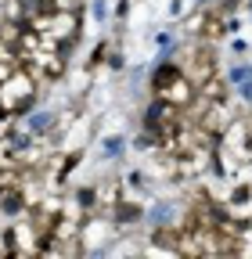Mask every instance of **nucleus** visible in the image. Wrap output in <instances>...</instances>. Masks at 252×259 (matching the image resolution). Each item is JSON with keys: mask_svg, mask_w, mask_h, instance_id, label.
<instances>
[{"mask_svg": "<svg viewBox=\"0 0 252 259\" xmlns=\"http://www.w3.org/2000/svg\"><path fill=\"white\" fill-rule=\"evenodd\" d=\"M29 25L40 29V36L47 47H61V51H76V44L83 40V11H54V8H36Z\"/></svg>", "mask_w": 252, "mask_h": 259, "instance_id": "nucleus-1", "label": "nucleus"}, {"mask_svg": "<svg viewBox=\"0 0 252 259\" xmlns=\"http://www.w3.org/2000/svg\"><path fill=\"white\" fill-rule=\"evenodd\" d=\"M0 105H4L15 119H25L40 105V76L29 69V65H18V69L0 83Z\"/></svg>", "mask_w": 252, "mask_h": 259, "instance_id": "nucleus-2", "label": "nucleus"}, {"mask_svg": "<svg viewBox=\"0 0 252 259\" xmlns=\"http://www.w3.org/2000/svg\"><path fill=\"white\" fill-rule=\"evenodd\" d=\"M69 65H72V54L69 51H61V47H40V54L29 61V69H33L36 76H40V83H61L69 76Z\"/></svg>", "mask_w": 252, "mask_h": 259, "instance_id": "nucleus-3", "label": "nucleus"}, {"mask_svg": "<svg viewBox=\"0 0 252 259\" xmlns=\"http://www.w3.org/2000/svg\"><path fill=\"white\" fill-rule=\"evenodd\" d=\"M151 97H159V101H166V105H173V108H180V112H184V108H187V105H191L195 97H198V87H195V79L187 76V72H180L173 83L159 87Z\"/></svg>", "mask_w": 252, "mask_h": 259, "instance_id": "nucleus-4", "label": "nucleus"}, {"mask_svg": "<svg viewBox=\"0 0 252 259\" xmlns=\"http://www.w3.org/2000/svg\"><path fill=\"white\" fill-rule=\"evenodd\" d=\"M54 122H58V112H51V108H33V112L22 119V126H25L33 137H40V141H47V137L54 134Z\"/></svg>", "mask_w": 252, "mask_h": 259, "instance_id": "nucleus-5", "label": "nucleus"}, {"mask_svg": "<svg viewBox=\"0 0 252 259\" xmlns=\"http://www.w3.org/2000/svg\"><path fill=\"white\" fill-rule=\"evenodd\" d=\"M98 144H101V148H98V151H101V158H119V155H122V148H126V134H105Z\"/></svg>", "mask_w": 252, "mask_h": 259, "instance_id": "nucleus-6", "label": "nucleus"}, {"mask_svg": "<svg viewBox=\"0 0 252 259\" xmlns=\"http://www.w3.org/2000/svg\"><path fill=\"white\" fill-rule=\"evenodd\" d=\"M47 8H54V11H83L87 0H47Z\"/></svg>", "mask_w": 252, "mask_h": 259, "instance_id": "nucleus-7", "label": "nucleus"}, {"mask_svg": "<svg viewBox=\"0 0 252 259\" xmlns=\"http://www.w3.org/2000/svg\"><path fill=\"white\" fill-rule=\"evenodd\" d=\"M90 11H94V18H108V8H105V0H94V4H90Z\"/></svg>", "mask_w": 252, "mask_h": 259, "instance_id": "nucleus-8", "label": "nucleus"}, {"mask_svg": "<svg viewBox=\"0 0 252 259\" xmlns=\"http://www.w3.org/2000/svg\"><path fill=\"white\" fill-rule=\"evenodd\" d=\"M126 15H130V0H119V4H115V18H126Z\"/></svg>", "mask_w": 252, "mask_h": 259, "instance_id": "nucleus-9", "label": "nucleus"}, {"mask_svg": "<svg viewBox=\"0 0 252 259\" xmlns=\"http://www.w3.org/2000/svg\"><path fill=\"white\" fill-rule=\"evenodd\" d=\"M231 47H234V54H248V44H245V40H234Z\"/></svg>", "mask_w": 252, "mask_h": 259, "instance_id": "nucleus-10", "label": "nucleus"}, {"mask_svg": "<svg viewBox=\"0 0 252 259\" xmlns=\"http://www.w3.org/2000/svg\"><path fill=\"white\" fill-rule=\"evenodd\" d=\"M245 11H248V15H252V0H245Z\"/></svg>", "mask_w": 252, "mask_h": 259, "instance_id": "nucleus-11", "label": "nucleus"}, {"mask_svg": "<svg viewBox=\"0 0 252 259\" xmlns=\"http://www.w3.org/2000/svg\"><path fill=\"white\" fill-rule=\"evenodd\" d=\"M0 8H4V0H0Z\"/></svg>", "mask_w": 252, "mask_h": 259, "instance_id": "nucleus-12", "label": "nucleus"}]
</instances>
